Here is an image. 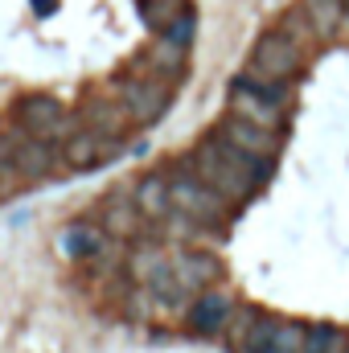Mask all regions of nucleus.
<instances>
[{
	"mask_svg": "<svg viewBox=\"0 0 349 353\" xmlns=\"http://www.w3.org/2000/svg\"><path fill=\"white\" fill-rule=\"evenodd\" d=\"M218 259L214 255H206V251H181L173 255V283L181 296H197V292H206L214 279H218Z\"/></svg>",
	"mask_w": 349,
	"mask_h": 353,
	"instance_id": "nucleus-13",
	"label": "nucleus"
},
{
	"mask_svg": "<svg viewBox=\"0 0 349 353\" xmlns=\"http://www.w3.org/2000/svg\"><path fill=\"white\" fill-rule=\"evenodd\" d=\"M304 353H349V337L333 325H312Z\"/></svg>",
	"mask_w": 349,
	"mask_h": 353,
	"instance_id": "nucleus-22",
	"label": "nucleus"
},
{
	"mask_svg": "<svg viewBox=\"0 0 349 353\" xmlns=\"http://www.w3.org/2000/svg\"><path fill=\"white\" fill-rule=\"evenodd\" d=\"M185 8H189L185 0H140V21H144L152 33H165Z\"/></svg>",
	"mask_w": 349,
	"mask_h": 353,
	"instance_id": "nucleus-18",
	"label": "nucleus"
},
{
	"mask_svg": "<svg viewBox=\"0 0 349 353\" xmlns=\"http://www.w3.org/2000/svg\"><path fill=\"white\" fill-rule=\"evenodd\" d=\"M62 243H66V251H70L74 259H94V255L103 251V234H99V230H87V226H66Z\"/></svg>",
	"mask_w": 349,
	"mask_h": 353,
	"instance_id": "nucleus-21",
	"label": "nucleus"
},
{
	"mask_svg": "<svg viewBox=\"0 0 349 353\" xmlns=\"http://www.w3.org/2000/svg\"><path fill=\"white\" fill-rule=\"evenodd\" d=\"M230 111H239V115H247V119H255L263 128H283V107H275V103H267L263 94H251V90H239L230 87Z\"/></svg>",
	"mask_w": 349,
	"mask_h": 353,
	"instance_id": "nucleus-16",
	"label": "nucleus"
},
{
	"mask_svg": "<svg viewBox=\"0 0 349 353\" xmlns=\"http://www.w3.org/2000/svg\"><path fill=\"white\" fill-rule=\"evenodd\" d=\"M169 193H173V214H181L193 226L222 230L235 218V210H239L235 201H226L214 185H206L201 176L193 173V169H185V165H181V173L169 176Z\"/></svg>",
	"mask_w": 349,
	"mask_h": 353,
	"instance_id": "nucleus-2",
	"label": "nucleus"
},
{
	"mask_svg": "<svg viewBox=\"0 0 349 353\" xmlns=\"http://www.w3.org/2000/svg\"><path fill=\"white\" fill-rule=\"evenodd\" d=\"M251 74L271 83H296L304 74V46H296L283 29H267L251 50Z\"/></svg>",
	"mask_w": 349,
	"mask_h": 353,
	"instance_id": "nucleus-3",
	"label": "nucleus"
},
{
	"mask_svg": "<svg viewBox=\"0 0 349 353\" xmlns=\"http://www.w3.org/2000/svg\"><path fill=\"white\" fill-rule=\"evenodd\" d=\"M144 214L136 205V193L132 189H111L107 201H103V230L115 234V239H140L144 230Z\"/></svg>",
	"mask_w": 349,
	"mask_h": 353,
	"instance_id": "nucleus-11",
	"label": "nucleus"
},
{
	"mask_svg": "<svg viewBox=\"0 0 349 353\" xmlns=\"http://www.w3.org/2000/svg\"><path fill=\"white\" fill-rule=\"evenodd\" d=\"M193 33H197V12H193V8H185V12L177 17L173 25L165 29V37H173V41H181L185 50L193 46Z\"/></svg>",
	"mask_w": 349,
	"mask_h": 353,
	"instance_id": "nucleus-24",
	"label": "nucleus"
},
{
	"mask_svg": "<svg viewBox=\"0 0 349 353\" xmlns=\"http://www.w3.org/2000/svg\"><path fill=\"white\" fill-rule=\"evenodd\" d=\"M132 74H148V79H161V83L185 79V46L157 33V41H148V50L140 54V66Z\"/></svg>",
	"mask_w": 349,
	"mask_h": 353,
	"instance_id": "nucleus-9",
	"label": "nucleus"
},
{
	"mask_svg": "<svg viewBox=\"0 0 349 353\" xmlns=\"http://www.w3.org/2000/svg\"><path fill=\"white\" fill-rule=\"evenodd\" d=\"M337 41H346L349 46V0H346V17H341V33H337Z\"/></svg>",
	"mask_w": 349,
	"mask_h": 353,
	"instance_id": "nucleus-27",
	"label": "nucleus"
},
{
	"mask_svg": "<svg viewBox=\"0 0 349 353\" xmlns=\"http://www.w3.org/2000/svg\"><path fill=\"white\" fill-rule=\"evenodd\" d=\"M300 8L308 12V21H312L321 46L337 41V33H341V17H346V0H300Z\"/></svg>",
	"mask_w": 349,
	"mask_h": 353,
	"instance_id": "nucleus-15",
	"label": "nucleus"
},
{
	"mask_svg": "<svg viewBox=\"0 0 349 353\" xmlns=\"http://www.w3.org/2000/svg\"><path fill=\"white\" fill-rule=\"evenodd\" d=\"M0 181H21V176L12 173V165H8V148L0 144Z\"/></svg>",
	"mask_w": 349,
	"mask_h": 353,
	"instance_id": "nucleus-25",
	"label": "nucleus"
},
{
	"mask_svg": "<svg viewBox=\"0 0 349 353\" xmlns=\"http://www.w3.org/2000/svg\"><path fill=\"white\" fill-rule=\"evenodd\" d=\"M12 119L21 123V132L58 144V123L66 119V107H62L58 99H50V94H25V99H17V107H12Z\"/></svg>",
	"mask_w": 349,
	"mask_h": 353,
	"instance_id": "nucleus-7",
	"label": "nucleus"
},
{
	"mask_svg": "<svg viewBox=\"0 0 349 353\" xmlns=\"http://www.w3.org/2000/svg\"><path fill=\"white\" fill-rule=\"evenodd\" d=\"M58 148H62V161H66L70 169H99V165L119 148V140H107V136H99V132H90V128H79V132L66 136Z\"/></svg>",
	"mask_w": 349,
	"mask_h": 353,
	"instance_id": "nucleus-12",
	"label": "nucleus"
},
{
	"mask_svg": "<svg viewBox=\"0 0 349 353\" xmlns=\"http://www.w3.org/2000/svg\"><path fill=\"white\" fill-rule=\"evenodd\" d=\"M132 193H136V205H140V214H144L148 222H165V218L173 214V193H169V176L165 173L140 176V181L132 185Z\"/></svg>",
	"mask_w": 349,
	"mask_h": 353,
	"instance_id": "nucleus-14",
	"label": "nucleus"
},
{
	"mask_svg": "<svg viewBox=\"0 0 349 353\" xmlns=\"http://www.w3.org/2000/svg\"><path fill=\"white\" fill-rule=\"evenodd\" d=\"M115 94L123 99V107H128V115H132L136 128H148V123H157V119L169 111V83L148 79V74H128V79H119V83H115Z\"/></svg>",
	"mask_w": 349,
	"mask_h": 353,
	"instance_id": "nucleus-4",
	"label": "nucleus"
},
{
	"mask_svg": "<svg viewBox=\"0 0 349 353\" xmlns=\"http://www.w3.org/2000/svg\"><path fill=\"white\" fill-rule=\"evenodd\" d=\"M304 345H308V325L283 321V325L275 329V337H271L259 353H304Z\"/></svg>",
	"mask_w": 349,
	"mask_h": 353,
	"instance_id": "nucleus-20",
	"label": "nucleus"
},
{
	"mask_svg": "<svg viewBox=\"0 0 349 353\" xmlns=\"http://www.w3.org/2000/svg\"><path fill=\"white\" fill-rule=\"evenodd\" d=\"M185 169H193L206 185H214L226 201L247 205L255 197V189L271 181L275 161L271 157H259V152H247V148H239V144H230V140H222L214 132V136H206L185 157Z\"/></svg>",
	"mask_w": 349,
	"mask_h": 353,
	"instance_id": "nucleus-1",
	"label": "nucleus"
},
{
	"mask_svg": "<svg viewBox=\"0 0 349 353\" xmlns=\"http://www.w3.org/2000/svg\"><path fill=\"white\" fill-rule=\"evenodd\" d=\"M283 321L279 316H271V312H259L255 316V325H251V333H247V341H243V353H259L271 337H275V329H279Z\"/></svg>",
	"mask_w": 349,
	"mask_h": 353,
	"instance_id": "nucleus-23",
	"label": "nucleus"
},
{
	"mask_svg": "<svg viewBox=\"0 0 349 353\" xmlns=\"http://www.w3.org/2000/svg\"><path fill=\"white\" fill-rule=\"evenodd\" d=\"M218 136L230 140V144H239V148H247V152L271 157V161H275V152H279V144H283V132L263 128V123L247 119V115H239V111H226V115L218 119Z\"/></svg>",
	"mask_w": 349,
	"mask_h": 353,
	"instance_id": "nucleus-6",
	"label": "nucleus"
},
{
	"mask_svg": "<svg viewBox=\"0 0 349 353\" xmlns=\"http://www.w3.org/2000/svg\"><path fill=\"white\" fill-rule=\"evenodd\" d=\"M275 29H283L296 46H304V50H312V46H321V37H317V29H312V21H308V12L296 4V8H288L283 17H279V25Z\"/></svg>",
	"mask_w": 349,
	"mask_h": 353,
	"instance_id": "nucleus-19",
	"label": "nucleus"
},
{
	"mask_svg": "<svg viewBox=\"0 0 349 353\" xmlns=\"http://www.w3.org/2000/svg\"><path fill=\"white\" fill-rule=\"evenodd\" d=\"M4 148H8V165H12V173L21 176V181H41V176H50V169L58 165V157H62V148H54V140H37V136H8V140H0Z\"/></svg>",
	"mask_w": 349,
	"mask_h": 353,
	"instance_id": "nucleus-5",
	"label": "nucleus"
},
{
	"mask_svg": "<svg viewBox=\"0 0 349 353\" xmlns=\"http://www.w3.org/2000/svg\"><path fill=\"white\" fill-rule=\"evenodd\" d=\"M79 115H83V128L99 132V136H107V140H119V144H123V136L136 128L119 94H90Z\"/></svg>",
	"mask_w": 349,
	"mask_h": 353,
	"instance_id": "nucleus-8",
	"label": "nucleus"
},
{
	"mask_svg": "<svg viewBox=\"0 0 349 353\" xmlns=\"http://www.w3.org/2000/svg\"><path fill=\"white\" fill-rule=\"evenodd\" d=\"M239 300L226 292V288H206V292H197L193 296V304H189V329L193 333H201V337H218V329L226 325V316H230V308H235Z\"/></svg>",
	"mask_w": 349,
	"mask_h": 353,
	"instance_id": "nucleus-10",
	"label": "nucleus"
},
{
	"mask_svg": "<svg viewBox=\"0 0 349 353\" xmlns=\"http://www.w3.org/2000/svg\"><path fill=\"white\" fill-rule=\"evenodd\" d=\"M263 308H251V304H235L230 308V316H226V325L218 329V337H222V345L230 353H243V341H247V333H251V325H255V316H259Z\"/></svg>",
	"mask_w": 349,
	"mask_h": 353,
	"instance_id": "nucleus-17",
	"label": "nucleus"
},
{
	"mask_svg": "<svg viewBox=\"0 0 349 353\" xmlns=\"http://www.w3.org/2000/svg\"><path fill=\"white\" fill-rule=\"evenodd\" d=\"M54 8H58V0H33V12H37V17H50Z\"/></svg>",
	"mask_w": 349,
	"mask_h": 353,
	"instance_id": "nucleus-26",
	"label": "nucleus"
}]
</instances>
